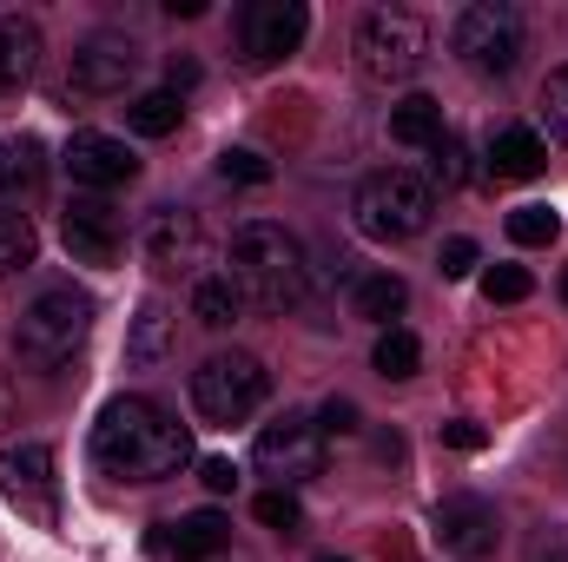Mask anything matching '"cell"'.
I'll return each instance as SVG.
<instances>
[{
  "label": "cell",
  "instance_id": "6da1fadb",
  "mask_svg": "<svg viewBox=\"0 0 568 562\" xmlns=\"http://www.w3.org/2000/svg\"><path fill=\"white\" fill-rule=\"evenodd\" d=\"M93 463L113 483H165L192 463V430L152 398H113L93 423Z\"/></svg>",
  "mask_w": 568,
  "mask_h": 562
},
{
  "label": "cell",
  "instance_id": "52a82bcc",
  "mask_svg": "<svg viewBox=\"0 0 568 562\" xmlns=\"http://www.w3.org/2000/svg\"><path fill=\"white\" fill-rule=\"evenodd\" d=\"M456 53H463V67H476V73H516V60H523V13L509 7V0H476V7H463L456 13Z\"/></svg>",
  "mask_w": 568,
  "mask_h": 562
},
{
  "label": "cell",
  "instance_id": "cb8c5ba5",
  "mask_svg": "<svg viewBox=\"0 0 568 562\" xmlns=\"http://www.w3.org/2000/svg\"><path fill=\"white\" fill-rule=\"evenodd\" d=\"M47 179V152H40V140H13L7 152H0V192L13 199V192H33Z\"/></svg>",
  "mask_w": 568,
  "mask_h": 562
},
{
  "label": "cell",
  "instance_id": "d6986e66",
  "mask_svg": "<svg viewBox=\"0 0 568 562\" xmlns=\"http://www.w3.org/2000/svg\"><path fill=\"white\" fill-rule=\"evenodd\" d=\"M225 543H232V523L219 510H192V516L172 523V556L179 562H205V556H219Z\"/></svg>",
  "mask_w": 568,
  "mask_h": 562
},
{
  "label": "cell",
  "instance_id": "7402d4cb",
  "mask_svg": "<svg viewBox=\"0 0 568 562\" xmlns=\"http://www.w3.org/2000/svg\"><path fill=\"white\" fill-rule=\"evenodd\" d=\"M179 120H185V100H179L172 87L140 93V100L126 107V127H133V133H145V140H165V133H179Z\"/></svg>",
  "mask_w": 568,
  "mask_h": 562
},
{
  "label": "cell",
  "instance_id": "83f0119b",
  "mask_svg": "<svg viewBox=\"0 0 568 562\" xmlns=\"http://www.w3.org/2000/svg\"><path fill=\"white\" fill-rule=\"evenodd\" d=\"M529 291H536V279H529L523 265H489V272H483V298H489V304H523Z\"/></svg>",
  "mask_w": 568,
  "mask_h": 562
},
{
  "label": "cell",
  "instance_id": "e0dca14e",
  "mask_svg": "<svg viewBox=\"0 0 568 562\" xmlns=\"http://www.w3.org/2000/svg\"><path fill=\"white\" fill-rule=\"evenodd\" d=\"M40 73V27L20 13H0V93L27 87Z\"/></svg>",
  "mask_w": 568,
  "mask_h": 562
},
{
  "label": "cell",
  "instance_id": "44dd1931",
  "mask_svg": "<svg viewBox=\"0 0 568 562\" xmlns=\"http://www.w3.org/2000/svg\"><path fill=\"white\" fill-rule=\"evenodd\" d=\"M390 140L397 145H436L443 140V107L429 100V93H410L404 107H390Z\"/></svg>",
  "mask_w": 568,
  "mask_h": 562
},
{
  "label": "cell",
  "instance_id": "30bf717a",
  "mask_svg": "<svg viewBox=\"0 0 568 562\" xmlns=\"http://www.w3.org/2000/svg\"><path fill=\"white\" fill-rule=\"evenodd\" d=\"M133 73H140V40H133V33H87V40L73 47L67 87L87 93V100H106V93H126Z\"/></svg>",
  "mask_w": 568,
  "mask_h": 562
},
{
  "label": "cell",
  "instance_id": "ffe728a7",
  "mask_svg": "<svg viewBox=\"0 0 568 562\" xmlns=\"http://www.w3.org/2000/svg\"><path fill=\"white\" fill-rule=\"evenodd\" d=\"M404 304H410V284L397 279V272H371V279H357V291H351V311L371 318V324H384V331H390V318Z\"/></svg>",
  "mask_w": 568,
  "mask_h": 562
},
{
  "label": "cell",
  "instance_id": "f546056e",
  "mask_svg": "<svg viewBox=\"0 0 568 562\" xmlns=\"http://www.w3.org/2000/svg\"><path fill=\"white\" fill-rule=\"evenodd\" d=\"M252 516H258L265 530H284V536H291V530H304V510H297V496H291V490H265V496L252 503Z\"/></svg>",
  "mask_w": 568,
  "mask_h": 562
},
{
  "label": "cell",
  "instance_id": "8fae6325",
  "mask_svg": "<svg viewBox=\"0 0 568 562\" xmlns=\"http://www.w3.org/2000/svg\"><path fill=\"white\" fill-rule=\"evenodd\" d=\"M140 252H145V265H152L159 279L192 272V265L205 259V225H199V212H185V205H159V212L145 219V232H140Z\"/></svg>",
  "mask_w": 568,
  "mask_h": 562
},
{
  "label": "cell",
  "instance_id": "d6a6232c",
  "mask_svg": "<svg viewBox=\"0 0 568 562\" xmlns=\"http://www.w3.org/2000/svg\"><path fill=\"white\" fill-rule=\"evenodd\" d=\"M317 430H324V436H351V430H364V411H357L351 398H324V411H317Z\"/></svg>",
  "mask_w": 568,
  "mask_h": 562
},
{
  "label": "cell",
  "instance_id": "5bb4252c",
  "mask_svg": "<svg viewBox=\"0 0 568 562\" xmlns=\"http://www.w3.org/2000/svg\"><path fill=\"white\" fill-rule=\"evenodd\" d=\"M60 165L73 172V185H93V192H113V185H126L140 172V159L126 152V140H113V133H73Z\"/></svg>",
  "mask_w": 568,
  "mask_h": 562
},
{
  "label": "cell",
  "instance_id": "f35d334b",
  "mask_svg": "<svg viewBox=\"0 0 568 562\" xmlns=\"http://www.w3.org/2000/svg\"><path fill=\"white\" fill-rule=\"evenodd\" d=\"M562 298H568V279H562Z\"/></svg>",
  "mask_w": 568,
  "mask_h": 562
},
{
  "label": "cell",
  "instance_id": "9c48e42d",
  "mask_svg": "<svg viewBox=\"0 0 568 562\" xmlns=\"http://www.w3.org/2000/svg\"><path fill=\"white\" fill-rule=\"evenodd\" d=\"M429 536L443 543V556L483 562V556H496V543H503V516H496L489 496H443L436 516H429Z\"/></svg>",
  "mask_w": 568,
  "mask_h": 562
},
{
  "label": "cell",
  "instance_id": "ac0fdd59",
  "mask_svg": "<svg viewBox=\"0 0 568 562\" xmlns=\"http://www.w3.org/2000/svg\"><path fill=\"white\" fill-rule=\"evenodd\" d=\"M542 165H549V145H542V133H529V127H503L489 140V172L496 179H536Z\"/></svg>",
  "mask_w": 568,
  "mask_h": 562
},
{
  "label": "cell",
  "instance_id": "277c9868",
  "mask_svg": "<svg viewBox=\"0 0 568 562\" xmlns=\"http://www.w3.org/2000/svg\"><path fill=\"white\" fill-rule=\"evenodd\" d=\"M429 212H436V185H429L424 172H410V165L371 172V179L357 185V199H351L357 232H364V239H384V245L417 239L429 225Z\"/></svg>",
  "mask_w": 568,
  "mask_h": 562
},
{
  "label": "cell",
  "instance_id": "8992f818",
  "mask_svg": "<svg viewBox=\"0 0 568 562\" xmlns=\"http://www.w3.org/2000/svg\"><path fill=\"white\" fill-rule=\"evenodd\" d=\"M272 398V371L252 351H219L192 371V404L205 423H245Z\"/></svg>",
  "mask_w": 568,
  "mask_h": 562
},
{
  "label": "cell",
  "instance_id": "d4e9b609",
  "mask_svg": "<svg viewBox=\"0 0 568 562\" xmlns=\"http://www.w3.org/2000/svg\"><path fill=\"white\" fill-rule=\"evenodd\" d=\"M371 364H377V378H417V364H424V344H417L404 324H390V331L377 338Z\"/></svg>",
  "mask_w": 568,
  "mask_h": 562
},
{
  "label": "cell",
  "instance_id": "1f68e13d",
  "mask_svg": "<svg viewBox=\"0 0 568 562\" xmlns=\"http://www.w3.org/2000/svg\"><path fill=\"white\" fill-rule=\"evenodd\" d=\"M542 120H549V133L568 145V67H556V73L542 80Z\"/></svg>",
  "mask_w": 568,
  "mask_h": 562
},
{
  "label": "cell",
  "instance_id": "7a4b0ae2",
  "mask_svg": "<svg viewBox=\"0 0 568 562\" xmlns=\"http://www.w3.org/2000/svg\"><path fill=\"white\" fill-rule=\"evenodd\" d=\"M232 272L225 279L239 284V298L245 304H258V311H291L304 291H311V265H304V245L272 225V219H245L239 232H232V259H225Z\"/></svg>",
  "mask_w": 568,
  "mask_h": 562
},
{
  "label": "cell",
  "instance_id": "4316f807",
  "mask_svg": "<svg viewBox=\"0 0 568 562\" xmlns=\"http://www.w3.org/2000/svg\"><path fill=\"white\" fill-rule=\"evenodd\" d=\"M556 232H562V219H556L549 205H516V212H509V239H516V245H549Z\"/></svg>",
  "mask_w": 568,
  "mask_h": 562
},
{
  "label": "cell",
  "instance_id": "8d00e7d4",
  "mask_svg": "<svg viewBox=\"0 0 568 562\" xmlns=\"http://www.w3.org/2000/svg\"><path fill=\"white\" fill-rule=\"evenodd\" d=\"M165 80H172V93H185V87H199V67H192V60H172Z\"/></svg>",
  "mask_w": 568,
  "mask_h": 562
},
{
  "label": "cell",
  "instance_id": "3957f363",
  "mask_svg": "<svg viewBox=\"0 0 568 562\" xmlns=\"http://www.w3.org/2000/svg\"><path fill=\"white\" fill-rule=\"evenodd\" d=\"M87 331H93V298L73 291V284H53V291H40V298L20 311V324H13V358L33 364V371H53V364H67V358L87 344Z\"/></svg>",
  "mask_w": 568,
  "mask_h": 562
},
{
  "label": "cell",
  "instance_id": "4dcf8cb0",
  "mask_svg": "<svg viewBox=\"0 0 568 562\" xmlns=\"http://www.w3.org/2000/svg\"><path fill=\"white\" fill-rule=\"evenodd\" d=\"M469 179V165H463V140H443L429 145V185H463Z\"/></svg>",
  "mask_w": 568,
  "mask_h": 562
},
{
  "label": "cell",
  "instance_id": "ab89813d",
  "mask_svg": "<svg viewBox=\"0 0 568 562\" xmlns=\"http://www.w3.org/2000/svg\"><path fill=\"white\" fill-rule=\"evenodd\" d=\"M331 562H344V556H331Z\"/></svg>",
  "mask_w": 568,
  "mask_h": 562
},
{
  "label": "cell",
  "instance_id": "484cf974",
  "mask_svg": "<svg viewBox=\"0 0 568 562\" xmlns=\"http://www.w3.org/2000/svg\"><path fill=\"white\" fill-rule=\"evenodd\" d=\"M33 265V225L20 212H0V279Z\"/></svg>",
  "mask_w": 568,
  "mask_h": 562
},
{
  "label": "cell",
  "instance_id": "2e32d148",
  "mask_svg": "<svg viewBox=\"0 0 568 562\" xmlns=\"http://www.w3.org/2000/svg\"><path fill=\"white\" fill-rule=\"evenodd\" d=\"M172 344H179V318L159 304V298H145L140 304V318L126 324V364H165L172 358Z\"/></svg>",
  "mask_w": 568,
  "mask_h": 562
},
{
  "label": "cell",
  "instance_id": "d590c367",
  "mask_svg": "<svg viewBox=\"0 0 568 562\" xmlns=\"http://www.w3.org/2000/svg\"><path fill=\"white\" fill-rule=\"evenodd\" d=\"M443 443H449V450H483V423L449 418V423H443Z\"/></svg>",
  "mask_w": 568,
  "mask_h": 562
},
{
  "label": "cell",
  "instance_id": "74e56055",
  "mask_svg": "<svg viewBox=\"0 0 568 562\" xmlns=\"http://www.w3.org/2000/svg\"><path fill=\"white\" fill-rule=\"evenodd\" d=\"M165 13H179V20H199V13H205V0H165Z\"/></svg>",
  "mask_w": 568,
  "mask_h": 562
},
{
  "label": "cell",
  "instance_id": "5b68a950",
  "mask_svg": "<svg viewBox=\"0 0 568 562\" xmlns=\"http://www.w3.org/2000/svg\"><path fill=\"white\" fill-rule=\"evenodd\" d=\"M351 53H357V73L371 87H404V80H417V67L429 60V27L410 7H371L357 20Z\"/></svg>",
  "mask_w": 568,
  "mask_h": 562
},
{
  "label": "cell",
  "instance_id": "f1b7e54d",
  "mask_svg": "<svg viewBox=\"0 0 568 562\" xmlns=\"http://www.w3.org/2000/svg\"><path fill=\"white\" fill-rule=\"evenodd\" d=\"M219 179H232V185H265V179H272V159H258L252 145H232V152H219Z\"/></svg>",
  "mask_w": 568,
  "mask_h": 562
},
{
  "label": "cell",
  "instance_id": "603a6c76",
  "mask_svg": "<svg viewBox=\"0 0 568 562\" xmlns=\"http://www.w3.org/2000/svg\"><path fill=\"white\" fill-rule=\"evenodd\" d=\"M239 311H245V298H239V284H232V279H199V284H192V318H199L205 331L239 324Z\"/></svg>",
  "mask_w": 568,
  "mask_h": 562
},
{
  "label": "cell",
  "instance_id": "4fadbf2b",
  "mask_svg": "<svg viewBox=\"0 0 568 562\" xmlns=\"http://www.w3.org/2000/svg\"><path fill=\"white\" fill-rule=\"evenodd\" d=\"M304 33H311L304 0H252V7H245V53H252L258 67H272V60H284V53H297Z\"/></svg>",
  "mask_w": 568,
  "mask_h": 562
},
{
  "label": "cell",
  "instance_id": "836d02e7",
  "mask_svg": "<svg viewBox=\"0 0 568 562\" xmlns=\"http://www.w3.org/2000/svg\"><path fill=\"white\" fill-rule=\"evenodd\" d=\"M436 265H443V279H469L476 272V239H443Z\"/></svg>",
  "mask_w": 568,
  "mask_h": 562
},
{
  "label": "cell",
  "instance_id": "ba28073f",
  "mask_svg": "<svg viewBox=\"0 0 568 562\" xmlns=\"http://www.w3.org/2000/svg\"><path fill=\"white\" fill-rule=\"evenodd\" d=\"M252 463H258V476H272V490H297V483H311V476L324 470V430H317V418L265 423L258 443H252Z\"/></svg>",
  "mask_w": 568,
  "mask_h": 562
},
{
  "label": "cell",
  "instance_id": "9a60e30c",
  "mask_svg": "<svg viewBox=\"0 0 568 562\" xmlns=\"http://www.w3.org/2000/svg\"><path fill=\"white\" fill-rule=\"evenodd\" d=\"M60 239H67L73 265H113L120 259V225L100 199H73L67 219H60Z\"/></svg>",
  "mask_w": 568,
  "mask_h": 562
},
{
  "label": "cell",
  "instance_id": "e575fe53",
  "mask_svg": "<svg viewBox=\"0 0 568 562\" xmlns=\"http://www.w3.org/2000/svg\"><path fill=\"white\" fill-rule=\"evenodd\" d=\"M199 483H205L212 496H232V490H239V470H232V456H205V463H199Z\"/></svg>",
  "mask_w": 568,
  "mask_h": 562
},
{
  "label": "cell",
  "instance_id": "7c38bea8",
  "mask_svg": "<svg viewBox=\"0 0 568 562\" xmlns=\"http://www.w3.org/2000/svg\"><path fill=\"white\" fill-rule=\"evenodd\" d=\"M0 496L40 523H53V450L47 443H7L0 450Z\"/></svg>",
  "mask_w": 568,
  "mask_h": 562
}]
</instances>
